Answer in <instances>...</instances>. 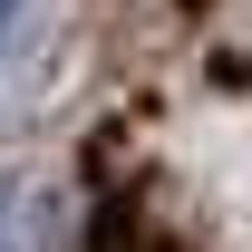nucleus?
Here are the masks:
<instances>
[{
	"instance_id": "nucleus-1",
	"label": "nucleus",
	"mask_w": 252,
	"mask_h": 252,
	"mask_svg": "<svg viewBox=\"0 0 252 252\" xmlns=\"http://www.w3.org/2000/svg\"><path fill=\"white\" fill-rule=\"evenodd\" d=\"M0 39H10V0H0Z\"/></svg>"
}]
</instances>
